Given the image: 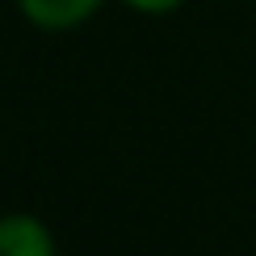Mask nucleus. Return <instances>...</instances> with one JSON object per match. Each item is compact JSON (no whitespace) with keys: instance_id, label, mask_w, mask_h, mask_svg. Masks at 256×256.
<instances>
[{"instance_id":"obj_1","label":"nucleus","mask_w":256,"mask_h":256,"mask_svg":"<svg viewBox=\"0 0 256 256\" xmlns=\"http://www.w3.org/2000/svg\"><path fill=\"white\" fill-rule=\"evenodd\" d=\"M0 256H59L55 236L38 214H0Z\"/></svg>"},{"instance_id":"obj_2","label":"nucleus","mask_w":256,"mask_h":256,"mask_svg":"<svg viewBox=\"0 0 256 256\" xmlns=\"http://www.w3.org/2000/svg\"><path fill=\"white\" fill-rule=\"evenodd\" d=\"M101 4L105 0H17V13L34 30L63 34V30H76L84 21H92L101 13Z\"/></svg>"},{"instance_id":"obj_3","label":"nucleus","mask_w":256,"mask_h":256,"mask_svg":"<svg viewBox=\"0 0 256 256\" xmlns=\"http://www.w3.org/2000/svg\"><path fill=\"white\" fill-rule=\"evenodd\" d=\"M126 8H134V13H147V17H160V13H172L180 8L185 0H122Z\"/></svg>"}]
</instances>
